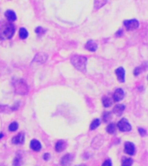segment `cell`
<instances>
[{"label":"cell","mask_w":148,"mask_h":166,"mask_svg":"<svg viewBox=\"0 0 148 166\" xmlns=\"http://www.w3.org/2000/svg\"><path fill=\"white\" fill-rule=\"evenodd\" d=\"M15 26L11 22H0V39H11L15 33Z\"/></svg>","instance_id":"cell-1"},{"label":"cell","mask_w":148,"mask_h":166,"mask_svg":"<svg viewBox=\"0 0 148 166\" xmlns=\"http://www.w3.org/2000/svg\"><path fill=\"white\" fill-rule=\"evenodd\" d=\"M71 63L73 64L76 69H78L82 73L86 72V65H87V57L83 55H74L71 56Z\"/></svg>","instance_id":"cell-2"},{"label":"cell","mask_w":148,"mask_h":166,"mask_svg":"<svg viewBox=\"0 0 148 166\" xmlns=\"http://www.w3.org/2000/svg\"><path fill=\"white\" fill-rule=\"evenodd\" d=\"M13 87L17 94L24 95L29 92V87L27 83L23 80H15L13 81Z\"/></svg>","instance_id":"cell-3"},{"label":"cell","mask_w":148,"mask_h":166,"mask_svg":"<svg viewBox=\"0 0 148 166\" xmlns=\"http://www.w3.org/2000/svg\"><path fill=\"white\" fill-rule=\"evenodd\" d=\"M117 126H118V129L121 131V132H130L132 130V126L130 123L127 121L126 118H121L119 123L117 124Z\"/></svg>","instance_id":"cell-4"},{"label":"cell","mask_w":148,"mask_h":166,"mask_svg":"<svg viewBox=\"0 0 148 166\" xmlns=\"http://www.w3.org/2000/svg\"><path fill=\"white\" fill-rule=\"evenodd\" d=\"M124 26L127 28V30H134L139 27V22L136 19L126 20L124 22Z\"/></svg>","instance_id":"cell-5"},{"label":"cell","mask_w":148,"mask_h":166,"mask_svg":"<svg viewBox=\"0 0 148 166\" xmlns=\"http://www.w3.org/2000/svg\"><path fill=\"white\" fill-rule=\"evenodd\" d=\"M125 96V93L123 91L122 88H117L113 94V100L114 102H119L123 100Z\"/></svg>","instance_id":"cell-6"},{"label":"cell","mask_w":148,"mask_h":166,"mask_svg":"<svg viewBox=\"0 0 148 166\" xmlns=\"http://www.w3.org/2000/svg\"><path fill=\"white\" fill-rule=\"evenodd\" d=\"M125 152L128 155H134L135 153V146L134 144L132 142H126L125 143V147H124Z\"/></svg>","instance_id":"cell-7"},{"label":"cell","mask_w":148,"mask_h":166,"mask_svg":"<svg viewBox=\"0 0 148 166\" xmlns=\"http://www.w3.org/2000/svg\"><path fill=\"white\" fill-rule=\"evenodd\" d=\"M72 161H73V156L71 154H67L62 158L61 164L62 166H69L72 164Z\"/></svg>","instance_id":"cell-8"},{"label":"cell","mask_w":148,"mask_h":166,"mask_svg":"<svg viewBox=\"0 0 148 166\" xmlns=\"http://www.w3.org/2000/svg\"><path fill=\"white\" fill-rule=\"evenodd\" d=\"M115 74L117 75V79L120 82H125V69L123 68H119L115 70Z\"/></svg>","instance_id":"cell-9"},{"label":"cell","mask_w":148,"mask_h":166,"mask_svg":"<svg viewBox=\"0 0 148 166\" xmlns=\"http://www.w3.org/2000/svg\"><path fill=\"white\" fill-rule=\"evenodd\" d=\"M23 142H24V134L23 132L18 133L12 139V143L15 145H21L23 144Z\"/></svg>","instance_id":"cell-10"},{"label":"cell","mask_w":148,"mask_h":166,"mask_svg":"<svg viewBox=\"0 0 148 166\" xmlns=\"http://www.w3.org/2000/svg\"><path fill=\"white\" fill-rule=\"evenodd\" d=\"M124 111H125V106L122 104H118L113 109V113H114L116 116H121V114Z\"/></svg>","instance_id":"cell-11"},{"label":"cell","mask_w":148,"mask_h":166,"mask_svg":"<svg viewBox=\"0 0 148 166\" xmlns=\"http://www.w3.org/2000/svg\"><path fill=\"white\" fill-rule=\"evenodd\" d=\"M113 102H114V100H113V98H111L110 95H105L102 98V104H103L104 107H111Z\"/></svg>","instance_id":"cell-12"},{"label":"cell","mask_w":148,"mask_h":166,"mask_svg":"<svg viewBox=\"0 0 148 166\" xmlns=\"http://www.w3.org/2000/svg\"><path fill=\"white\" fill-rule=\"evenodd\" d=\"M66 147H67V143H66L65 141L60 140V141H58V142L56 144L55 149H56V150L57 152H61V151H63V150H65Z\"/></svg>","instance_id":"cell-13"},{"label":"cell","mask_w":148,"mask_h":166,"mask_svg":"<svg viewBox=\"0 0 148 166\" xmlns=\"http://www.w3.org/2000/svg\"><path fill=\"white\" fill-rule=\"evenodd\" d=\"M5 16H6V18H7V20H8L9 22L16 21V13H15L13 11L9 10V11H5Z\"/></svg>","instance_id":"cell-14"},{"label":"cell","mask_w":148,"mask_h":166,"mask_svg":"<svg viewBox=\"0 0 148 166\" xmlns=\"http://www.w3.org/2000/svg\"><path fill=\"white\" fill-rule=\"evenodd\" d=\"M97 47H98L97 44L94 41H88V43H86V45H85V48L89 50V51H92V52L95 51L97 49Z\"/></svg>","instance_id":"cell-15"},{"label":"cell","mask_w":148,"mask_h":166,"mask_svg":"<svg viewBox=\"0 0 148 166\" xmlns=\"http://www.w3.org/2000/svg\"><path fill=\"white\" fill-rule=\"evenodd\" d=\"M41 144H40V142L37 140H33L31 142V148L32 150H35V151H39V150H41Z\"/></svg>","instance_id":"cell-16"},{"label":"cell","mask_w":148,"mask_h":166,"mask_svg":"<svg viewBox=\"0 0 148 166\" xmlns=\"http://www.w3.org/2000/svg\"><path fill=\"white\" fill-rule=\"evenodd\" d=\"M107 0H95V9L98 10L106 4Z\"/></svg>","instance_id":"cell-17"},{"label":"cell","mask_w":148,"mask_h":166,"mask_svg":"<svg viewBox=\"0 0 148 166\" xmlns=\"http://www.w3.org/2000/svg\"><path fill=\"white\" fill-rule=\"evenodd\" d=\"M106 132L110 134L115 133V132H116V125L114 123H110L109 125H107Z\"/></svg>","instance_id":"cell-18"},{"label":"cell","mask_w":148,"mask_h":166,"mask_svg":"<svg viewBox=\"0 0 148 166\" xmlns=\"http://www.w3.org/2000/svg\"><path fill=\"white\" fill-rule=\"evenodd\" d=\"M23 164L22 161V157L19 154H17L15 157V159L13 160V165L14 166H21Z\"/></svg>","instance_id":"cell-19"},{"label":"cell","mask_w":148,"mask_h":166,"mask_svg":"<svg viewBox=\"0 0 148 166\" xmlns=\"http://www.w3.org/2000/svg\"><path fill=\"white\" fill-rule=\"evenodd\" d=\"M28 35H29V33H28L25 28H21L20 29V30H19V37H20L21 39H26L28 37Z\"/></svg>","instance_id":"cell-20"},{"label":"cell","mask_w":148,"mask_h":166,"mask_svg":"<svg viewBox=\"0 0 148 166\" xmlns=\"http://www.w3.org/2000/svg\"><path fill=\"white\" fill-rule=\"evenodd\" d=\"M132 158H128V157H123L122 158L121 166H132Z\"/></svg>","instance_id":"cell-21"},{"label":"cell","mask_w":148,"mask_h":166,"mask_svg":"<svg viewBox=\"0 0 148 166\" xmlns=\"http://www.w3.org/2000/svg\"><path fill=\"white\" fill-rule=\"evenodd\" d=\"M100 125V119L99 118H96V119H94L92 121V123L90 125V130H95L98 126Z\"/></svg>","instance_id":"cell-22"},{"label":"cell","mask_w":148,"mask_h":166,"mask_svg":"<svg viewBox=\"0 0 148 166\" xmlns=\"http://www.w3.org/2000/svg\"><path fill=\"white\" fill-rule=\"evenodd\" d=\"M112 118V113L110 112H106V113H103V116H102V119H103V122H108L110 119Z\"/></svg>","instance_id":"cell-23"},{"label":"cell","mask_w":148,"mask_h":166,"mask_svg":"<svg viewBox=\"0 0 148 166\" xmlns=\"http://www.w3.org/2000/svg\"><path fill=\"white\" fill-rule=\"evenodd\" d=\"M17 128H18V124L16 123V122H12L10 125V126H9V130L11 132H15V131L17 130Z\"/></svg>","instance_id":"cell-24"},{"label":"cell","mask_w":148,"mask_h":166,"mask_svg":"<svg viewBox=\"0 0 148 166\" xmlns=\"http://www.w3.org/2000/svg\"><path fill=\"white\" fill-rule=\"evenodd\" d=\"M35 31H36L37 34H38V35H40V36H41V35H43L44 33L46 32V30H44V29L42 28V27H37Z\"/></svg>","instance_id":"cell-25"},{"label":"cell","mask_w":148,"mask_h":166,"mask_svg":"<svg viewBox=\"0 0 148 166\" xmlns=\"http://www.w3.org/2000/svg\"><path fill=\"white\" fill-rule=\"evenodd\" d=\"M143 69L142 67H138V68H136V69H134V71H133V74H134L135 76H137V75H139V74L141 73V71H143V69Z\"/></svg>","instance_id":"cell-26"},{"label":"cell","mask_w":148,"mask_h":166,"mask_svg":"<svg viewBox=\"0 0 148 166\" xmlns=\"http://www.w3.org/2000/svg\"><path fill=\"white\" fill-rule=\"evenodd\" d=\"M139 132L140 134V136H146V131L144 128H139Z\"/></svg>","instance_id":"cell-27"},{"label":"cell","mask_w":148,"mask_h":166,"mask_svg":"<svg viewBox=\"0 0 148 166\" xmlns=\"http://www.w3.org/2000/svg\"><path fill=\"white\" fill-rule=\"evenodd\" d=\"M102 166H112V163L111 161L109 160V159H106L104 163H103V164Z\"/></svg>","instance_id":"cell-28"},{"label":"cell","mask_w":148,"mask_h":166,"mask_svg":"<svg viewBox=\"0 0 148 166\" xmlns=\"http://www.w3.org/2000/svg\"><path fill=\"white\" fill-rule=\"evenodd\" d=\"M49 157H50V156H49V154H45V155H44V157H43V158H44V160H48V159H49Z\"/></svg>","instance_id":"cell-29"},{"label":"cell","mask_w":148,"mask_h":166,"mask_svg":"<svg viewBox=\"0 0 148 166\" xmlns=\"http://www.w3.org/2000/svg\"><path fill=\"white\" fill-rule=\"evenodd\" d=\"M2 137H3V134H0V139H1Z\"/></svg>","instance_id":"cell-30"},{"label":"cell","mask_w":148,"mask_h":166,"mask_svg":"<svg viewBox=\"0 0 148 166\" xmlns=\"http://www.w3.org/2000/svg\"><path fill=\"white\" fill-rule=\"evenodd\" d=\"M79 166H86V165H79Z\"/></svg>","instance_id":"cell-31"},{"label":"cell","mask_w":148,"mask_h":166,"mask_svg":"<svg viewBox=\"0 0 148 166\" xmlns=\"http://www.w3.org/2000/svg\"><path fill=\"white\" fill-rule=\"evenodd\" d=\"M147 79H148V76H147Z\"/></svg>","instance_id":"cell-32"}]
</instances>
